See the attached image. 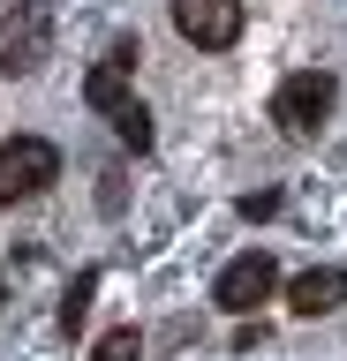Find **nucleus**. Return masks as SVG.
<instances>
[{"mask_svg":"<svg viewBox=\"0 0 347 361\" xmlns=\"http://www.w3.org/2000/svg\"><path fill=\"white\" fill-rule=\"evenodd\" d=\"M332 106H340V83H332L324 68H302V75H287V83L272 90V121H279V135H295V143H310V135L332 121Z\"/></svg>","mask_w":347,"mask_h":361,"instance_id":"f257e3e1","label":"nucleus"},{"mask_svg":"<svg viewBox=\"0 0 347 361\" xmlns=\"http://www.w3.org/2000/svg\"><path fill=\"white\" fill-rule=\"evenodd\" d=\"M53 180H61V151H53L46 135L0 143V203H30V196H46Z\"/></svg>","mask_w":347,"mask_h":361,"instance_id":"f03ea898","label":"nucleus"},{"mask_svg":"<svg viewBox=\"0 0 347 361\" xmlns=\"http://www.w3.org/2000/svg\"><path fill=\"white\" fill-rule=\"evenodd\" d=\"M272 293H279V264L264 256V248H242V256H234V264L219 271V286H211V301H219L227 316H257L264 301H272Z\"/></svg>","mask_w":347,"mask_h":361,"instance_id":"7ed1b4c3","label":"nucleus"},{"mask_svg":"<svg viewBox=\"0 0 347 361\" xmlns=\"http://www.w3.org/2000/svg\"><path fill=\"white\" fill-rule=\"evenodd\" d=\"M174 30L204 53H227L242 38V0H174Z\"/></svg>","mask_w":347,"mask_h":361,"instance_id":"20e7f679","label":"nucleus"},{"mask_svg":"<svg viewBox=\"0 0 347 361\" xmlns=\"http://www.w3.org/2000/svg\"><path fill=\"white\" fill-rule=\"evenodd\" d=\"M46 38H53L46 8H23V16L0 30V68H8V75H30V68L46 61Z\"/></svg>","mask_w":347,"mask_h":361,"instance_id":"39448f33","label":"nucleus"},{"mask_svg":"<svg viewBox=\"0 0 347 361\" xmlns=\"http://www.w3.org/2000/svg\"><path fill=\"white\" fill-rule=\"evenodd\" d=\"M136 61H143V53H136L129 38H121L114 53H106V61H98L91 75H83V106H98V113H121V106H129V68H136Z\"/></svg>","mask_w":347,"mask_h":361,"instance_id":"423d86ee","label":"nucleus"},{"mask_svg":"<svg viewBox=\"0 0 347 361\" xmlns=\"http://www.w3.org/2000/svg\"><path fill=\"white\" fill-rule=\"evenodd\" d=\"M340 301H347V271H332V264L302 271L295 286H287V309H295V316H332Z\"/></svg>","mask_w":347,"mask_h":361,"instance_id":"0eeeda50","label":"nucleus"},{"mask_svg":"<svg viewBox=\"0 0 347 361\" xmlns=\"http://www.w3.org/2000/svg\"><path fill=\"white\" fill-rule=\"evenodd\" d=\"M114 135H121V143H129V151H151V113H143L136 98H129V106L114 113Z\"/></svg>","mask_w":347,"mask_h":361,"instance_id":"6e6552de","label":"nucleus"},{"mask_svg":"<svg viewBox=\"0 0 347 361\" xmlns=\"http://www.w3.org/2000/svg\"><path fill=\"white\" fill-rule=\"evenodd\" d=\"M91 293H98V271H83V279L69 286V301H61V331H76V324L91 316Z\"/></svg>","mask_w":347,"mask_h":361,"instance_id":"1a4fd4ad","label":"nucleus"},{"mask_svg":"<svg viewBox=\"0 0 347 361\" xmlns=\"http://www.w3.org/2000/svg\"><path fill=\"white\" fill-rule=\"evenodd\" d=\"M91 361H143V338L129 331V324H121V331H106V338L91 346Z\"/></svg>","mask_w":347,"mask_h":361,"instance_id":"9d476101","label":"nucleus"},{"mask_svg":"<svg viewBox=\"0 0 347 361\" xmlns=\"http://www.w3.org/2000/svg\"><path fill=\"white\" fill-rule=\"evenodd\" d=\"M0 8H8V0H0Z\"/></svg>","mask_w":347,"mask_h":361,"instance_id":"9b49d317","label":"nucleus"},{"mask_svg":"<svg viewBox=\"0 0 347 361\" xmlns=\"http://www.w3.org/2000/svg\"><path fill=\"white\" fill-rule=\"evenodd\" d=\"M0 301H8V293H0Z\"/></svg>","mask_w":347,"mask_h":361,"instance_id":"f8f14e48","label":"nucleus"}]
</instances>
